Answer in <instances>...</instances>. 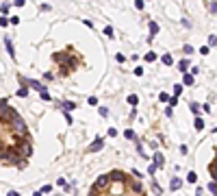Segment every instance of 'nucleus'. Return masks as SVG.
I'll return each mask as SVG.
<instances>
[{"mask_svg": "<svg viewBox=\"0 0 217 196\" xmlns=\"http://www.w3.org/2000/svg\"><path fill=\"white\" fill-rule=\"evenodd\" d=\"M74 107H76L74 103H63V109H65V111H72V109H74Z\"/></svg>", "mask_w": 217, "mask_h": 196, "instance_id": "aec40b11", "label": "nucleus"}, {"mask_svg": "<svg viewBox=\"0 0 217 196\" xmlns=\"http://www.w3.org/2000/svg\"><path fill=\"white\" fill-rule=\"evenodd\" d=\"M180 92H183V85H176V87H174V98L180 96Z\"/></svg>", "mask_w": 217, "mask_h": 196, "instance_id": "6ab92c4d", "label": "nucleus"}, {"mask_svg": "<svg viewBox=\"0 0 217 196\" xmlns=\"http://www.w3.org/2000/svg\"><path fill=\"white\" fill-rule=\"evenodd\" d=\"M185 85H193V74H185Z\"/></svg>", "mask_w": 217, "mask_h": 196, "instance_id": "f3484780", "label": "nucleus"}, {"mask_svg": "<svg viewBox=\"0 0 217 196\" xmlns=\"http://www.w3.org/2000/svg\"><path fill=\"white\" fill-rule=\"evenodd\" d=\"M150 33H152V35L158 33V24H156V22H150Z\"/></svg>", "mask_w": 217, "mask_h": 196, "instance_id": "dca6fc26", "label": "nucleus"}, {"mask_svg": "<svg viewBox=\"0 0 217 196\" xmlns=\"http://www.w3.org/2000/svg\"><path fill=\"white\" fill-rule=\"evenodd\" d=\"M0 159H7V161H15V159H18V152H15V150H5L2 155H0Z\"/></svg>", "mask_w": 217, "mask_h": 196, "instance_id": "39448f33", "label": "nucleus"}, {"mask_svg": "<svg viewBox=\"0 0 217 196\" xmlns=\"http://www.w3.org/2000/svg\"><path fill=\"white\" fill-rule=\"evenodd\" d=\"M100 116H108V109L106 107H100Z\"/></svg>", "mask_w": 217, "mask_h": 196, "instance_id": "c85d7f7f", "label": "nucleus"}, {"mask_svg": "<svg viewBox=\"0 0 217 196\" xmlns=\"http://www.w3.org/2000/svg\"><path fill=\"white\" fill-rule=\"evenodd\" d=\"M89 196H96V192H91V194H89Z\"/></svg>", "mask_w": 217, "mask_h": 196, "instance_id": "72a5a7b5", "label": "nucleus"}, {"mask_svg": "<svg viewBox=\"0 0 217 196\" xmlns=\"http://www.w3.org/2000/svg\"><path fill=\"white\" fill-rule=\"evenodd\" d=\"M163 63H165V65H172V63H174L172 54H163Z\"/></svg>", "mask_w": 217, "mask_h": 196, "instance_id": "ddd939ff", "label": "nucleus"}, {"mask_svg": "<svg viewBox=\"0 0 217 196\" xmlns=\"http://www.w3.org/2000/svg\"><path fill=\"white\" fill-rule=\"evenodd\" d=\"M154 59H156V52H148L146 54V61H154Z\"/></svg>", "mask_w": 217, "mask_h": 196, "instance_id": "b1692460", "label": "nucleus"}, {"mask_svg": "<svg viewBox=\"0 0 217 196\" xmlns=\"http://www.w3.org/2000/svg\"><path fill=\"white\" fill-rule=\"evenodd\" d=\"M178 68H180V72H187V68H189V63H187V59H183L180 63H178Z\"/></svg>", "mask_w": 217, "mask_h": 196, "instance_id": "4468645a", "label": "nucleus"}, {"mask_svg": "<svg viewBox=\"0 0 217 196\" xmlns=\"http://www.w3.org/2000/svg\"><path fill=\"white\" fill-rule=\"evenodd\" d=\"M154 166H156V168L163 166V155H161V152H156V155H154Z\"/></svg>", "mask_w": 217, "mask_h": 196, "instance_id": "6e6552de", "label": "nucleus"}, {"mask_svg": "<svg viewBox=\"0 0 217 196\" xmlns=\"http://www.w3.org/2000/svg\"><path fill=\"white\" fill-rule=\"evenodd\" d=\"M33 196H41V192H35V194H33Z\"/></svg>", "mask_w": 217, "mask_h": 196, "instance_id": "473e14b6", "label": "nucleus"}, {"mask_svg": "<svg viewBox=\"0 0 217 196\" xmlns=\"http://www.w3.org/2000/svg\"><path fill=\"white\" fill-rule=\"evenodd\" d=\"M5 44H7V50H9V54H15V50H13V44H11V39H9V37L5 39Z\"/></svg>", "mask_w": 217, "mask_h": 196, "instance_id": "f8f14e48", "label": "nucleus"}, {"mask_svg": "<svg viewBox=\"0 0 217 196\" xmlns=\"http://www.w3.org/2000/svg\"><path fill=\"white\" fill-rule=\"evenodd\" d=\"M11 124H13V131H15V135H26V124H24V120H22L20 116L15 118V120H13Z\"/></svg>", "mask_w": 217, "mask_h": 196, "instance_id": "f03ea898", "label": "nucleus"}, {"mask_svg": "<svg viewBox=\"0 0 217 196\" xmlns=\"http://www.w3.org/2000/svg\"><path fill=\"white\" fill-rule=\"evenodd\" d=\"M180 185H183V181H180V179H172V190H178Z\"/></svg>", "mask_w": 217, "mask_h": 196, "instance_id": "2eb2a0df", "label": "nucleus"}, {"mask_svg": "<svg viewBox=\"0 0 217 196\" xmlns=\"http://www.w3.org/2000/svg\"><path fill=\"white\" fill-rule=\"evenodd\" d=\"M7 22H9L7 18H0V26H7Z\"/></svg>", "mask_w": 217, "mask_h": 196, "instance_id": "c756f323", "label": "nucleus"}, {"mask_svg": "<svg viewBox=\"0 0 217 196\" xmlns=\"http://www.w3.org/2000/svg\"><path fill=\"white\" fill-rule=\"evenodd\" d=\"M15 118H18V113L13 107H9L7 103H0V120L2 122H13Z\"/></svg>", "mask_w": 217, "mask_h": 196, "instance_id": "f257e3e1", "label": "nucleus"}, {"mask_svg": "<svg viewBox=\"0 0 217 196\" xmlns=\"http://www.w3.org/2000/svg\"><path fill=\"white\" fill-rule=\"evenodd\" d=\"M191 111L197 113V111H200V105H197V103H191Z\"/></svg>", "mask_w": 217, "mask_h": 196, "instance_id": "a878e982", "label": "nucleus"}, {"mask_svg": "<svg viewBox=\"0 0 217 196\" xmlns=\"http://www.w3.org/2000/svg\"><path fill=\"white\" fill-rule=\"evenodd\" d=\"M20 152H22V157H30L33 155V146H30L28 140H24V142L20 144Z\"/></svg>", "mask_w": 217, "mask_h": 196, "instance_id": "20e7f679", "label": "nucleus"}, {"mask_svg": "<svg viewBox=\"0 0 217 196\" xmlns=\"http://www.w3.org/2000/svg\"><path fill=\"white\" fill-rule=\"evenodd\" d=\"M124 137H128V140H135V133H133V131H130V129H128V131L124 133Z\"/></svg>", "mask_w": 217, "mask_h": 196, "instance_id": "393cba45", "label": "nucleus"}, {"mask_svg": "<svg viewBox=\"0 0 217 196\" xmlns=\"http://www.w3.org/2000/svg\"><path fill=\"white\" fill-rule=\"evenodd\" d=\"M106 183H108V174H102L98 179V183H96V187H102V185H106Z\"/></svg>", "mask_w": 217, "mask_h": 196, "instance_id": "0eeeda50", "label": "nucleus"}, {"mask_svg": "<svg viewBox=\"0 0 217 196\" xmlns=\"http://www.w3.org/2000/svg\"><path fill=\"white\" fill-rule=\"evenodd\" d=\"M139 103V96H137V94H130V96H128V105H137Z\"/></svg>", "mask_w": 217, "mask_h": 196, "instance_id": "9d476101", "label": "nucleus"}, {"mask_svg": "<svg viewBox=\"0 0 217 196\" xmlns=\"http://www.w3.org/2000/svg\"><path fill=\"white\" fill-rule=\"evenodd\" d=\"M195 129H204V122H202V118H195Z\"/></svg>", "mask_w": 217, "mask_h": 196, "instance_id": "5701e85b", "label": "nucleus"}, {"mask_svg": "<svg viewBox=\"0 0 217 196\" xmlns=\"http://www.w3.org/2000/svg\"><path fill=\"white\" fill-rule=\"evenodd\" d=\"M108 179H113V181H124V174L119 170H115V172H111V174H108Z\"/></svg>", "mask_w": 217, "mask_h": 196, "instance_id": "423d86ee", "label": "nucleus"}, {"mask_svg": "<svg viewBox=\"0 0 217 196\" xmlns=\"http://www.w3.org/2000/svg\"><path fill=\"white\" fill-rule=\"evenodd\" d=\"M167 103H169V107H176V103H178V98H174V96H172V98H169V100H167Z\"/></svg>", "mask_w": 217, "mask_h": 196, "instance_id": "bb28decb", "label": "nucleus"}, {"mask_svg": "<svg viewBox=\"0 0 217 196\" xmlns=\"http://www.w3.org/2000/svg\"><path fill=\"white\" fill-rule=\"evenodd\" d=\"M187 181H189V183H195V181H197V174H195L193 170H191V172L187 174Z\"/></svg>", "mask_w": 217, "mask_h": 196, "instance_id": "9b49d317", "label": "nucleus"}, {"mask_svg": "<svg viewBox=\"0 0 217 196\" xmlns=\"http://www.w3.org/2000/svg\"><path fill=\"white\" fill-rule=\"evenodd\" d=\"M5 152V144H2V140H0V155Z\"/></svg>", "mask_w": 217, "mask_h": 196, "instance_id": "7c9ffc66", "label": "nucleus"}, {"mask_svg": "<svg viewBox=\"0 0 217 196\" xmlns=\"http://www.w3.org/2000/svg\"><path fill=\"white\" fill-rule=\"evenodd\" d=\"M7 196H20V194H18V192L13 190V192H9V194H7Z\"/></svg>", "mask_w": 217, "mask_h": 196, "instance_id": "2f4dec72", "label": "nucleus"}, {"mask_svg": "<svg viewBox=\"0 0 217 196\" xmlns=\"http://www.w3.org/2000/svg\"><path fill=\"white\" fill-rule=\"evenodd\" d=\"M28 83H30V87L39 89V92H46V87H44V85H41V83H37V81H28Z\"/></svg>", "mask_w": 217, "mask_h": 196, "instance_id": "1a4fd4ad", "label": "nucleus"}, {"mask_svg": "<svg viewBox=\"0 0 217 196\" xmlns=\"http://www.w3.org/2000/svg\"><path fill=\"white\" fill-rule=\"evenodd\" d=\"M208 192H211V194H215V181L208 183Z\"/></svg>", "mask_w": 217, "mask_h": 196, "instance_id": "cd10ccee", "label": "nucleus"}, {"mask_svg": "<svg viewBox=\"0 0 217 196\" xmlns=\"http://www.w3.org/2000/svg\"><path fill=\"white\" fill-rule=\"evenodd\" d=\"M102 146H104V140H102V137H96L94 142L89 144L87 152H98V150H100V148H102Z\"/></svg>", "mask_w": 217, "mask_h": 196, "instance_id": "7ed1b4c3", "label": "nucleus"}, {"mask_svg": "<svg viewBox=\"0 0 217 196\" xmlns=\"http://www.w3.org/2000/svg\"><path fill=\"white\" fill-rule=\"evenodd\" d=\"M158 100H161V103H167V100H169V96H167L165 92H161V94H158Z\"/></svg>", "mask_w": 217, "mask_h": 196, "instance_id": "a211bd4d", "label": "nucleus"}, {"mask_svg": "<svg viewBox=\"0 0 217 196\" xmlns=\"http://www.w3.org/2000/svg\"><path fill=\"white\" fill-rule=\"evenodd\" d=\"M152 192H154V194H156V196H158V194H161V192H163V190H161V185H158V183H154V185H152Z\"/></svg>", "mask_w": 217, "mask_h": 196, "instance_id": "4be33fe9", "label": "nucleus"}, {"mask_svg": "<svg viewBox=\"0 0 217 196\" xmlns=\"http://www.w3.org/2000/svg\"><path fill=\"white\" fill-rule=\"evenodd\" d=\"M18 94H20L22 98H26V96H28V89H26V87H20V89H18Z\"/></svg>", "mask_w": 217, "mask_h": 196, "instance_id": "412c9836", "label": "nucleus"}]
</instances>
